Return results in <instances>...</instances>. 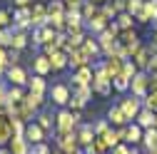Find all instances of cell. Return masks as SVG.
<instances>
[{
	"label": "cell",
	"instance_id": "cell-22",
	"mask_svg": "<svg viewBox=\"0 0 157 154\" xmlns=\"http://www.w3.org/2000/svg\"><path fill=\"white\" fill-rule=\"evenodd\" d=\"M155 117H157V114H155L152 109L142 107V109H140V114H137V124H140L142 129H150V127H155Z\"/></svg>",
	"mask_w": 157,
	"mask_h": 154
},
{
	"label": "cell",
	"instance_id": "cell-52",
	"mask_svg": "<svg viewBox=\"0 0 157 154\" xmlns=\"http://www.w3.org/2000/svg\"><path fill=\"white\" fill-rule=\"evenodd\" d=\"M152 154H157V147H155V149H152Z\"/></svg>",
	"mask_w": 157,
	"mask_h": 154
},
{
	"label": "cell",
	"instance_id": "cell-53",
	"mask_svg": "<svg viewBox=\"0 0 157 154\" xmlns=\"http://www.w3.org/2000/svg\"><path fill=\"white\" fill-rule=\"evenodd\" d=\"M52 154H63V152H52Z\"/></svg>",
	"mask_w": 157,
	"mask_h": 154
},
{
	"label": "cell",
	"instance_id": "cell-33",
	"mask_svg": "<svg viewBox=\"0 0 157 154\" xmlns=\"http://www.w3.org/2000/svg\"><path fill=\"white\" fill-rule=\"evenodd\" d=\"M122 77H127V80H132V77L137 75V65L135 62H130V60H125L122 62V72H120Z\"/></svg>",
	"mask_w": 157,
	"mask_h": 154
},
{
	"label": "cell",
	"instance_id": "cell-4",
	"mask_svg": "<svg viewBox=\"0 0 157 154\" xmlns=\"http://www.w3.org/2000/svg\"><path fill=\"white\" fill-rule=\"evenodd\" d=\"M130 87H132V94H135V97H145L147 90H150V75H145V72L140 75V72H137L132 80H130Z\"/></svg>",
	"mask_w": 157,
	"mask_h": 154
},
{
	"label": "cell",
	"instance_id": "cell-39",
	"mask_svg": "<svg viewBox=\"0 0 157 154\" xmlns=\"http://www.w3.org/2000/svg\"><path fill=\"white\" fill-rule=\"evenodd\" d=\"M150 50H152V57H150L147 70H150V72H157V45H155V47H150Z\"/></svg>",
	"mask_w": 157,
	"mask_h": 154
},
{
	"label": "cell",
	"instance_id": "cell-27",
	"mask_svg": "<svg viewBox=\"0 0 157 154\" xmlns=\"http://www.w3.org/2000/svg\"><path fill=\"white\" fill-rule=\"evenodd\" d=\"M142 144L147 147V152H152V149L157 147V129H155V127L145 129V134H142Z\"/></svg>",
	"mask_w": 157,
	"mask_h": 154
},
{
	"label": "cell",
	"instance_id": "cell-51",
	"mask_svg": "<svg viewBox=\"0 0 157 154\" xmlns=\"http://www.w3.org/2000/svg\"><path fill=\"white\" fill-rule=\"evenodd\" d=\"M155 129H157V117H155Z\"/></svg>",
	"mask_w": 157,
	"mask_h": 154
},
{
	"label": "cell",
	"instance_id": "cell-7",
	"mask_svg": "<svg viewBox=\"0 0 157 154\" xmlns=\"http://www.w3.org/2000/svg\"><path fill=\"white\" fill-rule=\"evenodd\" d=\"M55 35H57V32H55L50 25H40V28L33 30V42H35V45H48V42L55 40Z\"/></svg>",
	"mask_w": 157,
	"mask_h": 154
},
{
	"label": "cell",
	"instance_id": "cell-15",
	"mask_svg": "<svg viewBox=\"0 0 157 154\" xmlns=\"http://www.w3.org/2000/svg\"><path fill=\"white\" fill-rule=\"evenodd\" d=\"M70 97H72V92H70L67 85H55L52 87V102L55 105H67Z\"/></svg>",
	"mask_w": 157,
	"mask_h": 154
},
{
	"label": "cell",
	"instance_id": "cell-19",
	"mask_svg": "<svg viewBox=\"0 0 157 154\" xmlns=\"http://www.w3.org/2000/svg\"><path fill=\"white\" fill-rule=\"evenodd\" d=\"M48 57H50V67H52V72L67 67V52H65V50H55V52H50Z\"/></svg>",
	"mask_w": 157,
	"mask_h": 154
},
{
	"label": "cell",
	"instance_id": "cell-49",
	"mask_svg": "<svg viewBox=\"0 0 157 154\" xmlns=\"http://www.w3.org/2000/svg\"><path fill=\"white\" fill-rule=\"evenodd\" d=\"M127 154H140V152H137L135 147H130V152H127Z\"/></svg>",
	"mask_w": 157,
	"mask_h": 154
},
{
	"label": "cell",
	"instance_id": "cell-44",
	"mask_svg": "<svg viewBox=\"0 0 157 154\" xmlns=\"http://www.w3.org/2000/svg\"><path fill=\"white\" fill-rule=\"evenodd\" d=\"M107 127H110V124H107V122H97V124H95V127H92V129H95V134H102V132H105V129H107Z\"/></svg>",
	"mask_w": 157,
	"mask_h": 154
},
{
	"label": "cell",
	"instance_id": "cell-1",
	"mask_svg": "<svg viewBox=\"0 0 157 154\" xmlns=\"http://www.w3.org/2000/svg\"><path fill=\"white\" fill-rule=\"evenodd\" d=\"M77 119H80V112H67V109H63V112L55 117V129H57V134H70V132H75Z\"/></svg>",
	"mask_w": 157,
	"mask_h": 154
},
{
	"label": "cell",
	"instance_id": "cell-46",
	"mask_svg": "<svg viewBox=\"0 0 157 154\" xmlns=\"http://www.w3.org/2000/svg\"><path fill=\"white\" fill-rule=\"evenodd\" d=\"M13 3H15V8H30L33 0H13Z\"/></svg>",
	"mask_w": 157,
	"mask_h": 154
},
{
	"label": "cell",
	"instance_id": "cell-9",
	"mask_svg": "<svg viewBox=\"0 0 157 154\" xmlns=\"http://www.w3.org/2000/svg\"><path fill=\"white\" fill-rule=\"evenodd\" d=\"M140 100L142 97H127V100L120 102V107H122V112H125L127 119H137V114H140V109H142V102Z\"/></svg>",
	"mask_w": 157,
	"mask_h": 154
},
{
	"label": "cell",
	"instance_id": "cell-5",
	"mask_svg": "<svg viewBox=\"0 0 157 154\" xmlns=\"http://www.w3.org/2000/svg\"><path fill=\"white\" fill-rule=\"evenodd\" d=\"M5 77H8V82L10 85H15V87H23V85H28V72L20 67V65H10L8 67V72H5Z\"/></svg>",
	"mask_w": 157,
	"mask_h": 154
},
{
	"label": "cell",
	"instance_id": "cell-47",
	"mask_svg": "<svg viewBox=\"0 0 157 154\" xmlns=\"http://www.w3.org/2000/svg\"><path fill=\"white\" fill-rule=\"evenodd\" d=\"M150 90H157V72H150Z\"/></svg>",
	"mask_w": 157,
	"mask_h": 154
},
{
	"label": "cell",
	"instance_id": "cell-6",
	"mask_svg": "<svg viewBox=\"0 0 157 154\" xmlns=\"http://www.w3.org/2000/svg\"><path fill=\"white\" fill-rule=\"evenodd\" d=\"M30 25H33V10H30V8H17V10L13 13V28L28 30Z\"/></svg>",
	"mask_w": 157,
	"mask_h": 154
},
{
	"label": "cell",
	"instance_id": "cell-36",
	"mask_svg": "<svg viewBox=\"0 0 157 154\" xmlns=\"http://www.w3.org/2000/svg\"><path fill=\"white\" fill-rule=\"evenodd\" d=\"M13 25V13L10 10H0V30Z\"/></svg>",
	"mask_w": 157,
	"mask_h": 154
},
{
	"label": "cell",
	"instance_id": "cell-14",
	"mask_svg": "<svg viewBox=\"0 0 157 154\" xmlns=\"http://www.w3.org/2000/svg\"><path fill=\"white\" fill-rule=\"evenodd\" d=\"M33 28H40V25H48V8L43 3H35L33 8Z\"/></svg>",
	"mask_w": 157,
	"mask_h": 154
},
{
	"label": "cell",
	"instance_id": "cell-48",
	"mask_svg": "<svg viewBox=\"0 0 157 154\" xmlns=\"http://www.w3.org/2000/svg\"><path fill=\"white\" fill-rule=\"evenodd\" d=\"M0 154H13V152H10L8 147H0Z\"/></svg>",
	"mask_w": 157,
	"mask_h": 154
},
{
	"label": "cell",
	"instance_id": "cell-43",
	"mask_svg": "<svg viewBox=\"0 0 157 154\" xmlns=\"http://www.w3.org/2000/svg\"><path fill=\"white\" fill-rule=\"evenodd\" d=\"M63 3H65V8H67V10H80L82 0H63Z\"/></svg>",
	"mask_w": 157,
	"mask_h": 154
},
{
	"label": "cell",
	"instance_id": "cell-32",
	"mask_svg": "<svg viewBox=\"0 0 157 154\" xmlns=\"http://www.w3.org/2000/svg\"><path fill=\"white\" fill-rule=\"evenodd\" d=\"M90 94H92V85H82V87H75V97H77V100L87 102V100H90Z\"/></svg>",
	"mask_w": 157,
	"mask_h": 154
},
{
	"label": "cell",
	"instance_id": "cell-41",
	"mask_svg": "<svg viewBox=\"0 0 157 154\" xmlns=\"http://www.w3.org/2000/svg\"><path fill=\"white\" fill-rule=\"evenodd\" d=\"M92 15H95V5H92V0H90V3L82 8V17H85V20H90Z\"/></svg>",
	"mask_w": 157,
	"mask_h": 154
},
{
	"label": "cell",
	"instance_id": "cell-50",
	"mask_svg": "<svg viewBox=\"0 0 157 154\" xmlns=\"http://www.w3.org/2000/svg\"><path fill=\"white\" fill-rule=\"evenodd\" d=\"M92 3H110V0H92Z\"/></svg>",
	"mask_w": 157,
	"mask_h": 154
},
{
	"label": "cell",
	"instance_id": "cell-28",
	"mask_svg": "<svg viewBox=\"0 0 157 154\" xmlns=\"http://www.w3.org/2000/svg\"><path fill=\"white\" fill-rule=\"evenodd\" d=\"M100 50H102V47L97 45V42L92 40V37H85V42H82V52H85V55L90 57V60H92L95 55H100Z\"/></svg>",
	"mask_w": 157,
	"mask_h": 154
},
{
	"label": "cell",
	"instance_id": "cell-20",
	"mask_svg": "<svg viewBox=\"0 0 157 154\" xmlns=\"http://www.w3.org/2000/svg\"><path fill=\"white\" fill-rule=\"evenodd\" d=\"M25 45H28V30H23V28H13L10 47H13V50H23Z\"/></svg>",
	"mask_w": 157,
	"mask_h": 154
},
{
	"label": "cell",
	"instance_id": "cell-16",
	"mask_svg": "<svg viewBox=\"0 0 157 154\" xmlns=\"http://www.w3.org/2000/svg\"><path fill=\"white\" fill-rule=\"evenodd\" d=\"M8 149H10L13 154H30V142H28L25 137H10Z\"/></svg>",
	"mask_w": 157,
	"mask_h": 154
},
{
	"label": "cell",
	"instance_id": "cell-38",
	"mask_svg": "<svg viewBox=\"0 0 157 154\" xmlns=\"http://www.w3.org/2000/svg\"><path fill=\"white\" fill-rule=\"evenodd\" d=\"M30 154H52V152H50V147L45 142H40V144H33L30 147Z\"/></svg>",
	"mask_w": 157,
	"mask_h": 154
},
{
	"label": "cell",
	"instance_id": "cell-3",
	"mask_svg": "<svg viewBox=\"0 0 157 154\" xmlns=\"http://www.w3.org/2000/svg\"><path fill=\"white\" fill-rule=\"evenodd\" d=\"M57 147H60L63 154H75V152H80L77 134H75V132H70V134H57Z\"/></svg>",
	"mask_w": 157,
	"mask_h": 154
},
{
	"label": "cell",
	"instance_id": "cell-18",
	"mask_svg": "<svg viewBox=\"0 0 157 154\" xmlns=\"http://www.w3.org/2000/svg\"><path fill=\"white\" fill-rule=\"evenodd\" d=\"M150 57H152V50H150V47H140V50L132 55V62L137 65V70H147Z\"/></svg>",
	"mask_w": 157,
	"mask_h": 154
},
{
	"label": "cell",
	"instance_id": "cell-55",
	"mask_svg": "<svg viewBox=\"0 0 157 154\" xmlns=\"http://www.w3.org/2000/svg\"><path fill=\"white\" fill-rule=\"evenodd\" d=\"M147 154H152V152H147Z\"/></svg>",
	"mask_w": 157,
	"mask_h": 154
},
{
	"label": "cell",
	"instance_id": "cell-25",
	"mask_svg": "<svg viewBox=\"0 0 157 154\" xmlns=\"http://www.w3.org/2000/svg\"><path fill=\"white\" fill-rule=\"evenodd\" d=\"M28 92H35V94H45V77L43 75H35L28 80Z\"/></svg>",
	"mask_w": 157,
	"mask_h": 154
},
{
	"label": "cell",
	"instance_id": "cell-35",
	"mask_svg": "<svg viewBox=\"0 0 157 154\" xmlns=\"http://www.w3.org/2000/svg\"><path fill=\"white\" fill-rule=\"evenodd\" d=\"M112 87L120 90V92H125V90H130V80H127V77H122V75H117L115 80H112Z\"/></svg>",
	"mask_w": 157,
	"mask_h": 154
},
{
	"label": "cell",
	"instance_id": "cell-13",
	"mask_svg": "<svg viewBox=\"0 0 157 154\" xmlns=\"http://www.w3.org/2000/svg\"><path fill=\"white\" fill-rule=\"evenodd\" d=\"M75 134H77V142H80V147H90L92 139L97 137L95 129H92V124H82L80 129H75Z\"/></svg>",
	"mask_w": 157,
	"mask_h": 154
},
{
	"label": "cell",
	"instance_id": "cell-54",
	"mask_svg": "<svg viewBox=\"0 0 157 154\" xmlns=\"http://www.w3.org/2000/svg\"><path fill=\"white\" fill-rule=\"evenodd\" d=\"M155 40H157V35H155Z\"/></svg>",
	"mask_w": 157,
	"mask_h": 154
},
{
	"label": "cell",
	"instance_id": "cell-34",
	"mask_svg": "<svg viewBox=\"0 0 157 154\" xmlns=\"http://www.w3.org/2000/svg\"><path fill=\"white\" fill-rule=\"evenodd\" d=\"M35 122L40 124V127H43L45 132H48V129H52V117H50L48 112H40V114H37V117H35Z\"/></svg>",
	"mask_w": 157,
	"mask_h": 154
},
{
	"label": "cell",
	"instance_id": "cell-12",
	"mask_svg": "<svg viewBox=\"0 0 157 154\" xmlns=\"http://www.w3.org/2000/svg\"><path fill=\"white\" fill-rule=\"evenodd\" d=\"M87 62H90V57L82 52V47H77V50L67 52V65H70L72 70H80V67H85Z\"/></svg>",
	"mask_w": 157,
	"mask_h": 154
},
{
	"label": "cell",
	"instance_id": "cell-10",
	"mask_svg": "<svg viewBox=\"0 0 157 154\" xmlns=\"http://www.w3.org/2000/svg\"><path fill=\"white\" fill-rule=\"evenodd\" d=\"M122 62H125L122 55H107V60H105V72L110 75V80H115V77L122 72Z\"/></svg>",
	"mask_w": 157,
	"mask_h": 154
},
{
	"label": "cell",
	"instance_id": "cell-29",
	"mask_svg": "<svg viewBox=\"0 0 157 154\" xmlns=\"http://www.w3.org/2000/svg\"><path fill=\"white\" fill-rule=\"evenodd\" d=\"M142 107H147V109H152L157 114V90H150L145 97H142Z\"/></svg>",
	"mask_w": 157,
	"mask_h": 154
},
{
	"label": "cell",
	"instance_id": "cell-24",
	"mask_svg": "<svg viewBox=\"0 0 157 154\" xmlns=\"http://www.w3.org/2000/svg\"><path fill=\"white\" fill-rule=\"evenodd\" d=\"M107 119H110L115 127H125V122H127V117H125V112H122V107H120V105L112 107V109L107 112Z\"/></svg>",
	"mask_w": 157,
	"mask_h": 154
},
{
	"label": "cell",
	"instance_id": "cell-23",
	"mask_svg": "<svg viewBox=\"0 0 157 154\" xmlns=\"http://www.w3.org/2000/svg\"><path fill=\"white\" fill-rule=\"evenodd\" d=\"M87 25H90L92 32H102V30H107V17H105V13H95L90 20H87Z\"/></svg>",
	"mask_w": 157,
	"mask_h": 154
},
{
	"label": "cell",
	"instance_id": "cell-45",
	"mask_svg": "<svg viewBox=\"0 0 157 154\" xmlns=\"http://www.w3.org/2000/svg\"><path fill=\"white\" fill-rule=\"evenodd\" d=\"M127 152H130V147H127V144H117V147L112 149V154H127Z\"/></svg>",
	"mask_w": 157,
	"mask_h": 154
},
{
	"label": "cell",
	"instance_id": "cell-11",
	"mask_svg": "<svg viewBox=\"0 0 157 154\" xmlns=\"http://www.w3.org/2000/svg\"><path fill=\"white\" fill-rule=\"evenodd\" d=\"M137 20H140V23L157 20V0H145V3H142V10L137 13Z\"/></svg>",
	"mask_w": 157,
	"mask_h": 154
},
{
	"label": "cell",
	"instance_id": "cell-21",
	"mask_svg": "<svg viewBox=\"0 0 157 154\" xmlns=\"http://www.w3.org/2000/svg\"><path fill=\"white\" fill-rule=\"evenodd\" d=\"M33 70H35V75H43V77H45V75L52 70V67H50V57H48V55H37L35 60H33Z\"/></svg>",
	"mask_w": 157,
	"mask_h": 154
},
{
	"label": "cell",
	"instance_id": "cell-42",
	"mask_svg": "<svg viewBox=\"0 0 157 154\" xmlns=\"http://www.w3.org/2000/svg\"><path fill=\"white\" fill-rule=\"evenodd\" d=\"M8 105V87L0 82V107H5Z\"/></svg>",
	"mask_w": 157,
	"mask_h": 154
},
{
	"label": "cell",
	"instance_id": "cell-17",
	"mask_svg": "<svg viewBox=\"0 0 157 154\" xmlns=\"http://www.w3.org/2000/svg\"><path fill=\"white\" fill-rule=\"evenodd\" d=\"M72 80H75V82H72L75 87H82V85H92L95 75H92V70H90V67L85 65V67H80V70L75 72V77H72Z\"/></svg>",
	"mask_w": 157,
	"mask_h": 154
},
{
	"label": "cell",
	"instance_id": "cell-31",
	"mask_svg": "<svg viewBox=\"0 0 157 154\" xmlns=\"http://www.w3.org/2000/svg\"><path fill=\"white\" fill-rule=\"evenodd\" d=\"M23 97H25L23 87H15V85L8 87V102H17V100H23Z\"/></svg>",
	"mask_w": 157,
	"mask_h": 154
},
{
	"label": "cell",
	"instance_id": "cell-30",
	"mask_svg": "<svg viewBox=\"0 0 157 154\" xmlns=\"http://www.w3.org/2000/svg\"><path fill=\"white\" fill-rule=\"evenodd\" d=\"M25 100H28V105H30V107H35V109H40V107L45 105V94H35V92H25Z\"/></svg>",
	"mask_w": 157,
	"mask_h": 154
},
{
	"label": "cell",
	"instance_id": "cell-8",
	"mask_svg": "<svg viewBox=\"0 0 157 154\" xmlns=\"http://www.w3.org/2000/svg\"><path fill=\"white\" fill-rule=\"evenodd\" d=\"M25 139L30 142V147L45 142V129L37 124V122H28V124H25Z\"/></svg>",
	"mask_w": 157,
	"mask_h": 154
},
{
	"label": "cell",
	"instance_id": "cell-40",
	"mask_svg": "<svg viewBox=\"0 0 157 154\" xmlns=\"http://www.w3.org/2000/svg\"><path fill=\"white\" fill-rule=\"evenodd\" d=\"M117 20H120V23H117V25H120V30H130V20H132V17H130L127 13H122Z\"/></svg>",
	"mask_w": 157,
	"mask_h": 154
},
{
	"label": "cell",
	"instance_id": "cell-37",
	"mask_svg": "<svg viewBox=\"0 0 157 154\" xmlns=\"http://www.w3.org/2000/svg\"><path fill=\"white\" fill-rule=\"evenodd\" d=\"M8 67H10L8 50H5V47H0V75H3V72H8Z\"/></svg>",
	"mask_w": 157,
	"mask_h": 154
},
{
	"label": "cell",
	"instance_id": "cell-26",
	"mask_svg": "<svg viewBox=\"0 0 157 154\" xmlns=\"http://www.w3.org/2000/svg\"><path fill=\"white\" fill-rule=\"evenodd\" d=\"M97 137H102V139L107 142V147H112V149H115L117 144L122 142V139H120V132H117V129H110V127H107L102 134H97Z\"/></svg>",
	"mask_w": 157,
	"mask_h": 154
},
{
	"label": "cell",
	"instance_id": "cell-2",
	"mask_svg": "<svg viewBox=\"0 0 157 154\" xmlns=\"http://www.w3.org/2000/svg\"><path fill=\"white\" fill-rule=\"evenodd\" d=\"M117 132H120V139H122V142H130V144L142 142V134H145V129L137 124V122H132V124H127V127H120Z\"/></svg>",
	"mask_w": 157,
	"mask_h": 154
}]
</instances>
